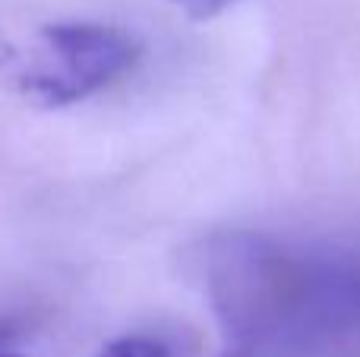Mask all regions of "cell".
Listing matches in <instances>:
<instances>
[{"label": "cell", "instance_id": "cell-1", "mask_svg": "<svg viewBox=\"0 0 360 357\" xmlns=\"http://www.w3.org/2000/svg\"><path fill=\"white\" fill-rule=\"evenodd\" d=\"M196 278L234 357H285L360 332V266L345 257L228 231L202 244Z\"/></svg>", "mask_w": 360, "mask_h": 357}, {"label": "cell", "instance_id": "cell-5", "mask_svg": "<svg viewBox=\"0 0 360 357\" xmlns=\"http://www.w3.org/2000/svg\"><path fill=\"white\" fill-rule=\"evenodd\" d=\"M0 357H25L22 351H19V348L16 345H13V342L10 339H6V335L4 332H0Z\"/></svg>", "mask_w": 360, "mask_h": 357}, {"label": "cell", "instance_id": "cell-4", "mask_svg": "<svg viewBox=\"0 0 360 357\" xmlns=\"http://www.w3.org/2000/svg\"><path fill=\"white\" fill-rule=\"evenodd\" d=\"M177 10H184L190 19H212L231 4V0H171Z\"/></svg>", "mask_w": 360, "mask_h": 357}, {"label": "cell", "instance_id": "cell-3", "mask_svg": "<svg viewBox=\"0 0 360 357\" xmlns=\"http://www.w3.org/2000/svg\"><path fill=\"white\" fill-rule=\"evenodd\" d=\"M95 357H174V348L155 332H124L105 342Z\"/></svg>", "mask_w": 360, "mask_h": 357}, {"label": "cell", "instance_id": "cell-2", "mask_svg": "<svg viewBox=\"0 0 360 357\" xmlns=\"http://www.w3.org/2000/svg\"><path fill=\"white\" fill-rule=\"evenodd\" d=\"M139 41L108 22H48L35 32V54L16 70V89L44 108H70L127 76Z\"/></svg>", "mask_w": 360, "mask_h": 357}]
</instances>
